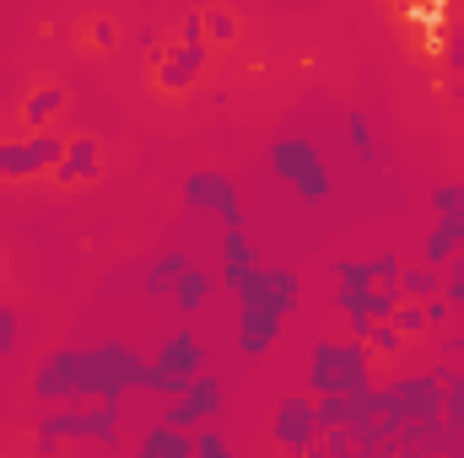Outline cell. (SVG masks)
I'll return each mask as SVG.
<instances>
[{"label": "cell", "instance_id": "obj_10", "mask_svg": "<svg viewBox=\"0 0 464 458\" xmlns=\"http://www.w3.org/2000/svg\"><path fill=\"white\" fill-rule=\"evenodd\" d=\"M151 367H157V372H168V377H184V383H195V377L206 372V340H200V335L184 324V329H173L168 340L157 345Z\"/></svg>", "mask_w": 464, "mask_h": 458}, {"label": "cell", "instance_id": "obj_8", "mask_svg": "<svg viewBox=\"0 0 464 458\" xmlns=\"http://www.w3.org/2000/svg\"><path fill=\"white\" fill-rule=\"evenodd\" d=\"M65 157V140L54 129L44 135H22V140H0V178H38V173H54Z\"/></svg>", "mask_w": 464, "mask_h": 458}, {"label": "cell", "instance_id": "obj_20", "mask_svg": "<svg viewBox=\"0 0 464 458\" xmlns=\"http://www.w3.org/2000/svg\"><path fill=\"white\" fill-rule=\"evenodd\" d=\"M432 297H443V270H427L421 259L405 264V275H400V302H432Z\"/></svg>", "mask_w": 464, "mask_h": 458}, {"label": "cell", "instance_id": "obj_15", "mask_svg": "<svg viewBox=\"0 0 464 458\" xmlns=\"http://www.w3.org/2000/svg\"><path fill=\"white\" fill-rule=\"evenodd\" d=\"M217 270H206V264H189L184 270V281L173 286V308L184 313V319H195V313H206L211 308V297H217Z\"/></svg>", "mask_w": 464, "mask_h": 458}, {"label": "cell", "instance_id": "obj_18", "mask_svg": "<svg viewBox=\"0 0 464 458\" xmlns=\"http://www.w3.org/2000/svg\"><path fill=\"white\" fill-rule=\"evenodd\" d=\"M65 109V87H38V92H27V103H22V124L33 129V135H44L54 119Z\"/></svg>", "mask_w": 464, "mask_h": 458}, {"label": "cell", "instance_id": "obj_4", "mask_svg": "<svg viewBox=\"0 0 464 458\" xmlns=\"http://www.w3.org/2000/svg\"><path fill=\"white\" fill-rule=\"evenodd\" d=\"M179 200H184V211L222 222V232H237V227H243V195H237V184H232L227 173H211V167H200V173H184V184H179Z\"/></svg>", "mask_w": 464, "mask_h": 458}, {"label": "cell", "instance_id": "obj_31", "mask_svg": "<svg viewBox=\"0 0 464 458\" xmlns=\"http://www.w3.org/2000/svg\"><path fill=\"white\" fill-rule=\"evenodd\" d=\"M421 308H427V335H449V324H454L449 297H432V302H421Z\"/></svg>", "mask_w": 464, "mask_h": 458}, {"label": "cell", "instance_id": "obj_12", "mask_svg": "<svg viewBox=\"0 0 464 458\" xmlns=\"http://www.w3.org/2000/svg\"><path fill=\"white\" fill-rule=\"evenodd\" d=\"M217 259H222V270H217V281L222 286H237V281H248L254 270H259V243L248 237V232H222V248H217Z\"/></svg>", "mask_w": 464, "mask_h": 458}, {"label": "cell", "instance_id": "obj_7", "mask_svg": "<svg viewBox=\"0 0 464 458\" xmlns=\"http://www.w3.org/2000/svg\"><path fill=\"white\" fill-rule=\"evenodd\" d=\"M222 405H227V388H222V377H217V372H200V377L184 388V399H173V405L162 410V426H173V432L211 426V421L222 415Z\"/></svg>", "mask_w": 464, "mask_h": 458}, {"label": "cell", "instance_id": "obj_11", "mask_svg": "<svg viewBox=\"0 0 464 458\" xmlns=\"http://www.w3.org/2000/svg\"><path fill=\"white\" fill-rule=\"evenodd\" d=\"M281 335H286V319H281V313H270V308H259V302L237 308V350H243V356H265Z\"/></svg>", "mask_w": 464, "mask_h": 458}, {"label": "cell", "instance_id": "obj_21", "mask_svg": "<svg viewBox=\"0 0 464 458\" xmlns=\"http://www.w3.org/2000/svg\"><path fill=\"white\" fill-rule=\"evenodd\" d=\"M346 140H351V151H356L362 162H383V146L372 140V119L362 114V109L346 114Z\"/></svg>", "mask_w": 464, "mask_h": 458}, {"label": "cell", "instance_id": "obj_25", "mask_svg": "<svg viewBox=\"0 0 464 458\" xmlns=\"http://www.w3.org/2000/svg\"><path fill=\"white\" fill-rule=\"evenodd\" d=\"M367 350H372V361H378V356H383V361H400V356H405V335H400L394 324H372Z\"/></svg>", "mask_w": 464, "mask_h": 458}, {"label": "cell", "instance_id": "obj_26", "mask_svg": "<svg viewBox=\"0 0 464 458\" xmlns=\"http://www.w3.org/2000/svg\"><path fill=\"white\" fill-rule=\"evenodd\" d=\"M432 216L464 227V184H438V189H432Z\"/></svg>", "mask_w": 464, "mask_h": 458}, {"label": "cell", "instance_id": "obj_19", "mask_svg": "<svg viewBox=\"0 0 464 458\" xmlns=\"http://www.w3.org/2000/svg\"><path fill=\"white\" fill-rule=\"evenodd\" d=\"M140 448L157 458H195V432H173V426H146L140 432Z\"/></svg>", "mask_w": 464, "mask_h": 458}, {"label": "cell", "instance_id": "obj_32", "mask_svg": "<svg viewBox=\"0 0 464 458\" xmlns=\"http://www.w3.org/2000/svg\"><path fill=\"white\" fill-rule=\"evenodd\" d=\"M443 297H449V308H454V313L464 308V259L449 264V275H443Z\"/></svg>", "mask_w": 464, "mask_h": 458}, {"label": "cell", "instance_id": "obj_35", "mask_svg": "<svg viewBox=\"0 0 464 458\" xmlns=\"http://www.w3.org/2000/svg\"><path fill=\"white\" fill-rule=\"evenodd\" d=\"M449 98H454V103H464V76H449Z\"/></svg>", "mask_w": 464, "mask_h": 458}, {"label": "cell", "instance_id": "obj_3", "mask_svg": "<svg viewBox=\"0 0 464 458\" xmlns=\"http://www.w3.org/2000/svg\"><path fill=\"white\" fill-rule=\"evenodd\" d=\"M378 394H383V421H400V426L443 421V383L432 372H400Z\"/></svg>", "mask_w": 464, "mask_h": 458}, {"label": "cell", "instance_id": "obj_28", "mask_svg": "<svg viewBox=\"0 0 464 458\" xmlns=\"http://www.w3.org/2000/svg\"><path fill=\"white\" fill-rule=\"evenodd\" d=\"M232 38H237V11L211 5L206 11V43H232Z\"/></svg>", "mask_w": 464, "mask_h": 458}, {"label": "cell", "instance_id": "obj_24", "mask_svg": "<svg viewBox=\"0 0 464 458\" xmlns=\"http://www.w3.org/2000/svg\"><path fill=\"white\" fill-rule=\"evenodd\" d=\"M389 324L405 335V345H411V340H427V308H421V302H400Z\"/></svg>", "mask_w": 464, "mask_h": 458}, {"label": "cell", "instance_id": "obj_9", "mask_svg": "<svg viewBox=\"0 0 464 458\" xmlns=\"http://www.w3.org/2000/svg\"><path fill=\"white\" fill-rule=\"evenodd\" d=\"M206 65H211V49L206 43H168L162 60H157V87L168 98H179V92H189L206 76Z\"/></svg>", "mask_w": 464, "mask_h": 458}, {"label": "cell", "instance_id": "obj_17", "mask_svg": "<svg viewBox=\"0 0 464 458\" xmlns=\"http://www.w3.org/2000/svg\"><path fill=\"white\" fill-rule=\"evenodd\" d=\"M432 377L443 383V426L464 437V367H449V361H438L432 367Z\"/></svg>", "mask_w": 464, "mask_h": 458}, {"label": "cell", "instance_id": "obj_29", "mask_svg": "<svg viewBox=\"0 0 464 458\" xmlns=\"http://www.w3.org/2000/svg\"><path fill=\"white\" fill-rule=\"evenodd\" d=\"M308 458H356V443H351V432H324Z\"/></svg>", "mask_w": 464, "mask_h": 458}, {"label": "cell", "instance_id": "obj_1", "mask_svg": "<svg viewBox=\"0 0 464 458\" xmlns=\"http://www.w3.org/2000/svg\"><path fill=\"white\" fill-rule=\"evenodd\" d=\"M356 388H372V350L362 340H314L308 394L330 399V394H356Z\"/></svg>", "mask_w": 464, "mask_h": 458}, {"label": "cell", "instance_id": "obj_36", "mask_svg": "<svg viewBox=\"0 0 464 458\" xmlns=\"http://www.w3.org/2000/svg\"><path fill=\"white\" fill-rule=\"evenodd\" d=\"M114 458H157V453H146V448L135 443V448H124V453H114Z\"/></svg>", "mask_w": 464, "mask_h": 458}, {"label": "cell", "instance_id": "obj_34", "mask_svg": "<svg viewBox=\"0 0 464 458\" xmlns=\"http://www.w3.org/2000/svg\"><path fill=\"white\" fill-rule=\"evenodd\" d=\"M179 43H206V11H189L184 22H179ZM211 49V43H206Z\"/></svg>", "mask_w": 464, "mask_h": 458}, {"label": "cell", "instance_id": "obj_6", "mask_svg": "<svg viewBox=\"0 0 464 458\" xmlns=\"http://www.w3.org/2000/svg\"><path fill=\"white\" fill-rule=\"evenodd\" d=\"M232 291H237V308L259 302V308H270V313H281V319H292V313L303 308V275L286 270V264H259V270H254L248 281H237Z\"/></svg>", "mask_w": 464, "mask_h": 458}, {"label": "cell", "instance_id": "obj_13", "mask_svg": "<svg viewBox=\"0 0 464 458\" xmlns=\"http://www.w3.org/2000/svg\"><path fill=\"white\" fill-rule=\"evenodd\" d=\"M103 173V146L92 140V135H71L65 140V157H60V167H54V178L60 184H92Z\"/></svg>", "mask_w": 464, "mask_h": 458}, {"label": "cell", "instance_id": "obj_30", "mask_svg": "<svg viewBox=\"0 0 464 458\" xmlns=\"http://www.w3.org/2000/svg\"><path fill=\"white\" fill-rule=\"evenodd\" d=\"M195 458H232L227 437H222L217 426H206V432H195Z\"/></svg>", "mask_w": 464, "mask_h": 458}, {"label": "cell", "instance_id": "obj_27", "mask_svg": "<svg viewBox=\"0 0 464 458\" xmlns=\"http://www.w3.org/2000/svg\"><path fill=\"white\" fill-rule=\"evenodd\" d=\"M346 426H351V399L346 394L319 399V432H346Z\"/></svg>", "mask_w": 464, "mask_h": 458}, {"label": "cell", "instance_id": "obj_22", "mask_svg": "<svg viewBox=\"0 0 464 458\" xmlns=\"http://www.w3.org/2000/svg\"><path fill=\"white\" fill-rule=\"evenodd\" d=\"M335 291H372V264L367 259H335Z\"/></svg>", "mask_w": 464, "mask_h": 458}, {"label": "cell", "instance_id": "obj_5", "mask_svg": "<svg viewBox=\"0 0 464 458\" xmlns=\"http://www.w3.org/2000/svg\"><path fill=\"white\" fill-rule=\"evenodd\" d=\"M270 437L286 448L292 458H308L319 448V399L308 394V388H297V394H281L276 399V415H270Z\"/></svg>", "mask_w": 464, "mask_h": 458}, {"label": "cell", "instance_id": "obj_23", "mask_svg": "<svg viewBox=\"0 0 464 458\" xmlns=\"http://www.w3.org/2000/svg\"><path fill=\"white\" fill-rule=\"evenodd\" d=\"M367 264H372V286H389V291H400V275H405V253L383 248V253H372Z\"/></svg>", "mask_w": 464, "mask_h": 458}, {"label": "cell", "instance_id": "obj_2", "mask_svg": "<svg viewBox=\"0 0 464 458\" xmlns=\"http://www.w3.org/2000/svg\"><path fill=\"white\" fill-rule=\"evenodd\" d=\"M265 162H270V173H276L281 184H292L297 200H308V205L330 200V189H335V178H330V167H324V157H319V146H314L308 135H281V140H270Z\"/></svg>", "mask_w": 464, "mask_h": 458}, {"label": "cell", "instance_id": "obj_14", "mask_svg": "<svg viewBox=\"0 0 464 458\" xmlns=\"http://www.w3.org/2000/svg\"><path fill=\"white\" fill-rule=\"evenodd\" d=\"M459 253H464V227H459V222H443V216H438V222L427 227V237H421V264L449 275V264H454Z\"/></svg>", "mask_w": 464, "mask_h": 458}, {"label": "cell", "instance_id": "obj_33", "mask_svg": "<svg viewBox=\"0 0 464 458\" xmlns=\"http://www.w3.org/2000/svg\"><path fill=\"white\" fill-rule=\"evenodd\" d=\"M87 38H92L98 49H109V43H119V22L114 16H92V22H87Z\"/></svg>", "mask_w": 464, "mask_h": 458}, {"label": "cell", "instance_id": "obj_16", "mask_svg": "<svg viewBox=\"0 0 464 458\" xmlns=\"http://www.w3.org/2000/svg\"><path fill=\"white\" fill-rule=\"evenodd\" d=\"M195 259L184 253V248H168V253H157L151 259V270H146V281H140V291L151 297V302H162V297H173V286L184 281V270H189Z\"/></svg>", "mask_w": 464, "mask_h": 458}]
</instances>
